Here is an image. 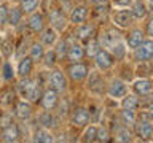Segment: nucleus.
<instances>
[{
    "mask_svg": "<svg viewBox=\"0 0 153 143\" xmlns=\"http://www.w3.org/2000/svg\"><path fill=\"white\" fill-rule=\"evenodd\" d=\"M48 88L57 91L59 94H64L67 88H69L67 75L59 69H50V73H48Z\"/></svg>",
    "mask_w": 153,
    "mask_h": 143,
    "instance_id": "obj_3",
    "label": "nucleus"
},
{
    "mask_svg": "<svg viewBox=\"0 0 153 143\" xmlns=\"http://www.w3.org/2000/svg\"><path fill=\"white\" fill-rule=\"evenodd\" d=\"M45 51L46 48L42 45L40 41H33L30 46H29V57L35 62V64H40V62L43 60V56H45Z\"/></svg>",
    "mask_w": 153,
    "mask_h": 143,
    "instance_id": "obj_23",
    "label": "nucleus"
},
{
    "mask_svg": "<svg viewBox=\"0 0 153 143\" xmlns=\"http://www.w3.org/2000/svg\"><path fill=\"white\" fill-rule=\"evenodd\" d=\"M129 8H131V13H132L134 19H143L148 13L147 5L143 3V0H132V3Z\"/></svg>",
    "mask_w": 153,
    "mask_h": 143,
    "instance_id": "obj_25",
    "label": "nucleus"
},
{
    "mask_svg": "<svg viewBox=\"0 0 153 143\" xmlns=\"http://www.w3.org/2000/svg\"><path fill=\"white\" fill-rule=\"evenodd\" d=\"M32 103L26 99H19L14 102V107H13V114L14 118L19 119V121H29L32 118Z\"/></svg>",
    "mask_w": 153,
    "mask_h": 143,
    "instance_id": "obj_10",
    "label": "nucleus"
},
{
    "mask_svg": "<svg viewBox=\"0 0 153 143\" xmlns=\"http://www.w3.org/2000/svg\"><path fill=\"white\" fill-rule=\"evenodd\" d=\"M67 49H69V45H67V41H59V43H57V48H54V51H56V54H57V57H59V59L65 57Z\"/></svg>",
    "mask_w": 153,
    "mask_h": 143,
    "instance_id": "obj_38",
    "label": "nucleus"
},
{
    "mask_svg": "<svg viewBox=\"0 0 153 143\" xmlns=\"http://www.w3.org/2000/svg\"><path fill=\"white\" fill-rule=\"evenodd\" d=\"M112 3H113V7H117V8H129L132 3V0H112Z\"/></svg>",
    "mask_w": 153,
    "mask_h": 143,
    "instance_id": "obj_41",
    "label": "nucleus"
},
{
    "mask_svg": "<svg viewBox=\"0 0 153 143\" xmlns=\"http://www.w3.org/2000/svg\"><path fill=\"white\" fill-rule=\"evenodd\" d=\"M59 40V32L56 30L54 27L46 26L43 30L40 32V43L45 48H54V45Z\"/></svg>",
    "mask_w": 153,
    "mask_h": 143,
    "instance_id": "obj_15",
    "label": "nucleus"
},
{
    "mask_svg": "<svg viewBox=\"0 0 153 143\" xmlns=\"http://www.w3.org/2000/svg\"><path fill=\"white\" fill-rule=\"evenodd\" d=\"M115 140L117 142H131L132 140V133L128 130V127H123V129H120V130L117 132Z\"/></svg>",
    "mask_w": 153,
    "mask_h": 143,
    "instance_id": "obj_37",
    "label": "nucleus"
},
{
    "mask_svg": "<svg viewBox=\"0 0 153 143\" xmlns=\"http://www.w3.org/2000/svg\"><path fill=\"white\" fill-rule=\"evenodd\" d=\"M145 40V35H143V32L140 30V29H134V30H131L126 35V46H128V49H131L134 51L136 48L140 46V43Z\"/></svg>",
    "mask_w": 153,
    "mask_h": 143,
    "instance_id": "obj_20",
    "label": "nucleus"
},
{
    "mask_svg": "<svg viewBox=\"0 0 153 143\" xmlns=\"http://www.w3.org/2000/svg\"><path fill=\"white\" fill-rule=\"evenodd\" d=\"M38 103H40L42 110H46V111H53V110H56V107L59 105V92L51 88H46L43 89L42 92V97L38 100Z\"/></svg>",
    "mask_w": 153,
    "mask_h": 143,
    "instance_id": "obj_5",
    "label": "nucleus"
},
{
    "mask_svg": "<svg viewBox=\"0 0 153 143\" xmlns=\"http://www.w3.org/2000/svg\"><path fill=\"white\" fill-rule=\"evenodd\" d=\"M134 16L131 13V8H118L112 14V22L118 29H128L132 24Z\"/></svg>",
    "mask_w": 153,
    "mask_h": 143,
    "instance_id": "obj_7",
    "label": "nucleus"
},
{
    "mask_svg": "<svg viewBox=\"0 0 153 143\" xmlns=\"http://www.w3.org/2000/svg\"><path fill=\"white\" fill-rule=\"evenodd\" d=\"M3 2H5V0H0V3H3Z\"/></svg>",
    "mask_w": 153,
    "mask_h": 143,
    "instance_id": "obj_48",
    "label": "nucleus"
},
{
    "mask_svg": "<svg viewBox=\"0 0 153 143\" xmlns=\"http://www.w3.org/2000/svg\"><path fill=\"white\" fill-rule=\"evenodd\" d=\"M11 2H14V3H19V2H21V0H11Z\"/></svg>",
    "mask_w": 153,
    "mask_h": 143,
    "instance_id": "obj_46",
    "label": "nucleus"
},
{
    "mask_svg": "<svg viewBox=\"0 0 153 143\" xmlns=\"http://www.w3.org/2000/svg\"><path fill=\"white\" fill-rule=\"evenodd\" d=\"M27 27H29V30H30V32L40 35V32L46 27L45 14H43L42 11H38V10H37V11H33V13H30V14H29V18H27Z\"/></svg>",
    "mask_w": 153,
    "mask_h": 143,
    "instance_id": "obj_12",
    "label": "nucleus"
},
{
    "mask_svg": "<svg viewBox=\"0 0 153 143\" xmlns=\"http://www.w3.org/2000/svg\"><path fill=\"white\" fill-rule=\"evenodd\" d=\"M126 49H128L126 41H121V40H120V41H117L112 48H110V52L113 54L115 60H117V59H123L124 54H126Z\"/></svg>",
    "mask_w": 153,
    "mask_h": 143,
    "instance_id": "obj_32",
    "label": "nucleus"
},
{
    "mask_svg": "<svg viewBox=\"0 0 153 143\" xmlns=\"http://www.w3.org/2000/svg\"><path fill=\"white\" fill-rule=\"evenodd\" d=\"M148 111H150V113H152V114H153V103H152V105H150V107H148Z\"/></svg>",
    "mask_w": 153,
    "mask_h": 143,
    "instance_id": "obj_45",
    "label": "nucleus"
},
{
    "mask_svg": "<svg viewBox=\"0 0 153 143\" xmlns=\"http://www.w3.org/2000/svg\"><path fill=\"white\" fill-rule=\"evenodd\" d=\"M85 56H86L85 54V46L81 45V43H72V45H69L65 59L69 64H72V62H81Z\"/></svg>",
    "mask_w": 153,
    "mask_h": 143,
    "instance_id": "obj_18",
    "label": "nucleus"
},
{
    "mask_svg": "<svg viewBox=\"0 0 153 143\" xmlns=\"http://www.w3.org/2000/svg\"><path fill=\"white\" fill-rule=\"evenodd\" d=\"M132 91L136 95H148L153 92V81L148 78H137L132 83Z\"/></svg>",
    "mask_w": 153,
    "mask_h": 143,
    "instance_id": "obj_19",
    "label": "nucleus"
},
{
    "mask_svg": "<svg viewBox=\"0 0 153 143\" xmlns=\"http://www.w3.org/2000/svg\"><path fill=\"white\" fill-rule=\"evenodd\" d=\"M148 2H150V3H153V0H148Z\"/></svg>",
    "mask_w": 153,
    "mask_h": 143,
    "instance_id": "obj_49",
    "label": "nucleus"
},
{
    "mask_svg": "<svg viewBox=\"0 0 153 143\" xmlns=\"http://www.w3.org/2000/svg\"><path fill=\"white\" fill-rule=\"evenodd\" d=\"M16 76V70H13V65L10 60H5L2 64V78L5 81H11Z\"/></svg>",
    "mask_w": 153,
    "mask_h": 143,
    "instance_id": "obj_33",
    "label": "nucleus"
},
{
    "mask_svg": "<svg viewBox=\"0 0 153 143\" xmlns=\"http://www.w3.org/2000/svg\"><path fill=\"white\" fill-rule=\"evenodd\" d=\"M21 138V129L16 122H10L8 126H5L2 130H0V140L5 142V143H14V142H19Z\"/></svg>",
    "mask_w": 153,
    "mask_h": 143,
    "instance_id": "obj_13",
    "label": "nucleus"
},
{
    "mask_svg": "<svg viewBox=\"0 0 153 143\" xmlns=\"http://www.w3.org/2000/svg\"><path fill=\"white\" fill-rule=\"evenodd\" d=\"M48 24L51 27H54L57 32H64L67 24H69V18L65 16V13L62 11L59 7H53L48 11Z\"/></svg>",
    "mask_w": 153,
    "mask_h": 143,
    "instance_id": "obj_4",
    "label": "nucleus"
},
{
    "mask_svg": "<svg viewBox=\"0 0 153 143\" xmlns=\"http://www.w3.org/2000/svg\"><path fill=\"white\" fill-rule=\"evenodd\" d=\"M65 75L69 76L74 83H81V81H85L88 78L89 70H88V65L83 64V62H72V64L67 67Z\"/></svg>",
    "mask_w": 153,
    "mask_h": 143,
    "instance_id": "obj_6",
    "label": "nucleus"
},
{
    "mask_svg": "<svg viewBox=\"0 0 153 143\" xmlns=\"http://www.w3.org/2000/svg\"><path fill=\"white\" fill-rule=\"evenodd\" d=\"M3 62H5V60H3V56H2V52H0V67H2Z\"/></svg>",
    "mask_w": 153,
    "mask_h": 143,
    "instance_id": "obj_44",
    "label": "nucleus"
},
{
    "mask_svg": "<svg viewBox=\"0 0 153 143\" xmlns=\"http://www.w3.org/2000/svg\"><path fill=\"white\" fill-rule=\"evenodd\" d=\"M121 118H123V122L124 126H134V122H136V111H131V110H123L121 111Z\"/></svg>",
    "mask_w": 153,
    "mask_h": 143,
    "instance_id": "obj_36",
    "label": "nucleus"
},
{
    "mask_svg": "<svg viewBox=\"0 0 153 143\" xmlns=\"http://www.w3.org/2000/svg\"><path fill=\"white\" fill-rule=\"evenodd\" d=\"M89 119H91L89 110L85 108V107H76V108L72 110V113H70V124L74 127L85 129V126L89 124Z\"/></svg>",
    "mask_w": 153,
    "mask_h": 143,
    "instance_id": "obj_9",
    "label": "nucleus"
},
{
    "mask_svg": "<svg viewBox=\"0 0 153 143\" xmlns=\"http://www.w3.org/2000/svg\"><path fill=\"white\" fill-rule=\"evenodd\" d=\"M110 140V133H108V129L105 126H100L99 130H97V142H108Z\"/></svg>",
    "mask_w": 153,
    "mask_h": 143,
    "instance_id": "obj_39",
    "label": "nucleus"
},
{
    "mask_svg": "<svg viewBox=\"0 0 153 143\" xmlns=\"http://www.w3.org/2000/svg\"><path fill=\"white\" fill-rule=\"evenodd\" d=\"M32 140L33 142H38V143H53L54 142V135L51 133L50 129H46V127H38L35 132H33V135H32Z\"/></svg>",
    "mask_w": 153,
    "mask_h": 143,
    "instance_id": "obj_24",
    "label": "nucleus"
},
{
    "mask_svg": "<svg viewBox=\"0 0 153 143\" xmlns=\"http://www.w3.org/2000/svg\"><path fill=\"white\" fill-rule=\"evenodd\" d=\"M0 51H2V40H0Z\"/></svg>",
    "mask_w": 153,
    "mask_h": 143,
    "instance_id": "obj_47",
    "label": "nucleus"
},
{
    "mask_svg": "<svg viewBox=\"0 0 153 143\" xmlns=\"http://www.w3.org/2000/svg\"><path fill=\"white\" fill-rule=\"evenodd\" d=\"M38 121H40V124L43 127H46V129H50L54 126V118H53V111H43L40 116H38Z\"/></svg>",
    "mask_w": 153,
    "mask_h": 143,
    "instance_id": "obj_35",
    "label": "nucleus"
},
{
    "mask_svg": "<svg viewBox=\"0 0 153 143\" xmlns=\"http://www.w3.org/2000/svg\"><path fill=\"white\" fill-rule=\"evenodd\" d=\"M33 67H35V62H33L29 56H22L21 59L18 60V65H16V76L19 80L30 76L32 72H33Z\"/></svg>",
    "mask_w": 153,
    "mask_h": 143,
    "instance_id": "obj_14",
    "label": "nucleus"
},
{
    "mask_svg": "<svg viewBox=\"0 0 153 143\" xmlns=\"http://www.w3.org/2000/svg\"><path fill=\"white\" fill-rule=\"evenodd\" d=\"M42 92L43 91L40 89V83H38L37 80L30 78V76L19 80L18 94H19L21 99H26L30 103H38V100H40V97H42Z\"/></svg>",
    "mask_w": 153,
    "mask_h": 143,
    "instance_id": "obj_1",
    "label": "nucleus"
},
{
    "mask_svg": "<svg viewBox=\"0 0 153 143\" xmlns=\"http://www.w3.org/2000/svg\"><path fill=\"white\" fill-rule=\"evenodd\" d=\"M40 2H42V0H21L18 5L21 7L24 14H30V13H33V11H37V10H38Z\"/></svg>",
    "mask_w": 153,
    "mask_h": 143,
    "instance_id": "obj_31",
    "label": "nucleus"
},
{
    "mask_svg": "<svg viewBox=\"0 0 153 143\" xmlns=\"http://www.w3.org/2000/svg\"><path fill=\"white\" fill-rule=\"evenodd\" d=\"M57 60H59V57H57L56 51H54V48H50V49H46V51H45V56H43L42 64L45 65L46 69H54L56 64H57Z\"/></svg>",
    "mask_w": 153,
    "mask_h": 143,
    "instance_id": "obj_29",
    "label": "nucleus"
},
{
    "mask_svg": "<svg viewBox=\"0 0 153 143\" xmlns=\"http://www.w3.org/2000/svg\"><path fill=\"white\" fill-rule=\"evenodd\" d=\"M118 33L117 32H112V30H107V32H104L100 37H97L99 38V43H100V46L102 48H112L117 41H120V37H117Z\"/></svg>",
    "mask_w": 153,
    "mask_h": 143,
    "instance_id": "obj_26",
    "label": "nucleus"
},
{
    "mask_svg": "<svg viewBox=\"0 0 153 143\" xmlns=\"http://www.w3.org/2000/svg\"><path fill=\"white\" fill-rule=\"evenodd\" d=\"M128 92H129L128 84L124 83L123 80H118V78H117V80H113L112 83H110L108 91H107L108 97H112V99H123Z\"/></svg>",
    "mask_w": 153,
    "mask_h": 143,
    "instance_id": "obj_16",
    "label": "nucleus"
},
{
    "mask_svg": "<svg viewBox=\"0 0 153 143\" xmlns=\"http://www.w3.org/2000/svg\"><path fill=\"white\" fill-rule=\"evenodd\" d=\"M137 107H139V95L128 92L121 99V108L123 110H131V111H136Z\"/></svg>",
    "mask_w": 153,
    "mask_h": 143,
    "instance_id": "obj_28",
    "label": "nucleus"
},
{
    "mask_svg": "<svg viewBox=\"0 0 153 143\" xmlns=\"http://www.w3.org/2000/svg\"><path fill=\"white\" fill-rule=\"evenodd\" d=\"M110 0H88L89 5H94V7H107V3Z\"/></svg>",
    "mask_w": 153,
    "mask_h": 143,
    "instance_id": "obj_43",
    "label": "nucleus"
},
{
    "mask_svg": "<svg viewBox=\"0 0 153 143\" xmlns=\"http://www.w3.org/2000/svg\"><path fill=\"white\" fill-rule=\"evenodd\" d=\"M88 19V7L86 5H75L69 14V22L74 26H80V24L86 22Z\"/></svg>",
    "mask_w": 153,
    "mask_h": 143,
    "instance_id": "obj_17",
    "label": "nucleus"
},
{
    "mask_svg": "<svg viewBox=\"0 0 153 143\" xmlns=\"http://www.w3.org/2000/svg\"><path fill=\"white\" fill-rule=\"evenodd\" d=\"M134 132L140 140H152L153 137V114L150 111L140 114L134 122Z\"/></svg>",
    "mask_w": 153,
    "mask_h": 143,
    "instance_id": "obj_2",
    "label": "nucleus"
},
{
    "mask_svg": "<svg viewBox=\"0 0 153 143\" xmlns=\"http://www.w3.org/2000/svg\"><path fill=\"white\" fill-rule=\"evenodd\" d=\"M8 10H10V5L7 2L0 3V30H3L8 26Z\"/></svg>",
    "mask_w": 153,
    "mask_h": 143,
    "instance_id": "obj_34",
    "label": "nucleus"
},
{
    "mask_svg": "<svg viewBox=\"0 0 153 143\" xmlns=\"http://www.w3.org/2000/svg\"><path fill=\"white\" fill-rule=\"evenodd\" d=\"M145 33H147V37H148V38H152V40H153V18H152V19H148L147 27H145Z\"/></svg>",
    "mask_w": 153,
    "mask_h": 143,
    "instance_id": "obj_42",
    "label": "nucleus"
},
{
    "mask_svg": "<svg viewBox=\"0 0 153 143\" xmlns=\"http://www.w3.org/2000/svg\"><path fill=\"white\" fill-rule=\"evenodd\" d=\"M96 33V29H94V26L93 24H80V26H76V30H75V37L78 38L80 41H88V40H91L93 37H96L94 35Z\"/></svg>",
    "mask_w": 153,
    "mask_h": 143,
    "instance_id": "obj_21",
    "label": "nucleus"
},
{
    "mask_svg": "<svg viewBox=\"0 0 153 143\" xmlns=\"http://www.w3.org/2000/svg\"><path fill=\"white\" fill-rule=\"evenodd\" d=\"M100 43H99V38L97 37H93L91 40L86 41V46H85V54L88 56V57H94L96 56V52H97L100 49Z\"/></svg>",
    "mask_w": 153,
    "mask_h": 143,
    "instance_id": "obj_30",
    "label": "nucleus"
},
{
    "mask_svg": "<svg viewBox=\"0 0 153 143\" xmlns=\"http://www.w3.org/2000/svg\"><path fill=\"white\" fill-rule=\"evenodd\" d=\"M132 52H134V59L137 62H148L150 59H153V40L152 38L143 40L140 46L136 48Z\"/></svg>",
    "mask_w": 153,
    "mask_h": 143,
    "instance_id": "obj_11",
    "label": "nucleus"
},
{
    "mask_svg": "<svg viewBox=\"0 0 153 143\" xmlns=\"http://www.w3.org/2000/svg\"><path fill=\"white\" fill-rule=\"evenodd\" d=\"M97 130L99 127L94 126V124H88V126H85V130L81 133V142L85 143H93V142H97Z\"/></svg>",
    "mask_w": 153,
    "mask_h": 143,
    "instance_id": "obj_27",
    "label": "nucleus"
},
{
    "mask_svg": "<svg viewBox=\"0 0 153 143\" xmlns=\"http://www.w3.org/2000/svg\"><path fill=\"white\" fill-rule=\"evenodd\" d=\"M94 64H96V67H97L100 72L110 70L113 67V64H115V57H113L112 52H110V49L100 48V49L96 52V56H94Z\"/></svg>",
    "mask_w": 153,
    "mask_h": 143,
    "instance_id": "obj_8",
    "label": "nucleus"
},
{
    "mask_svg": "<svg viewBox=\"0 0 153 143\" xmlns=\"http://www.w3.org/2000/svg\"><path fill=\"white\" fill-rule=\"evenodd\" d=\"M22 18H24V11L18 3L10 7V10H8V26L10 27H18L22 22Z\"/></svg>",
    "mask_w": 153,
    "mask_h": 143,
    "instance_id": "obj_22",
    "label": "nucleus"
},
{
    "mask_svg": "<svg viewBox=\"0 0 153 143\" xmlns=\"http://www.w3.org/2000/svg\"><path fill=\"white\" fill-rule=\"evenodd\" d=\"M10 122H13V114L11 113H3L2 116H0V129L8 126Z\"/></svg>",
    "mask_w": 153,
    "mask_h": 143,
    "instance_id": "obj_40",
    "label": "nucleus"
}]
</instances>
